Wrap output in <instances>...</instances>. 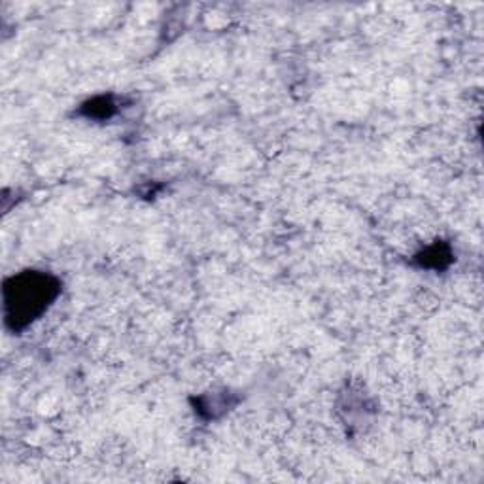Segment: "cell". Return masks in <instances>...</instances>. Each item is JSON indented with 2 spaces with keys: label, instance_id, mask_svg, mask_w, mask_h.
Returning a JSON list of instances; mask_svg holds the SVG:
<instances>
[{
  "label": "cell",
  "instance_id": "7a4b0ae2",
  "mask_svg": "<svg viewBox=\"0 0 484 484\" xmlns=\"http://www.w3.org/2000/svg\"><path fill=\"white\" fill-rule=\"evenodd\" d=\"M418 261L422 267H429V269H443L444 265L450 261V250L444 244H433L429 246L424 254L418 256Z\"/></svg>",
  "mask_w": 484,
  "mask_h": 484
},
{
  "label": "cell",
  "instance_id": "6da1fadb",
  "mask_svg": "<svg viewBox=\"0 0 484 484\" xmlns=\"http://www.w3.org/2000/svg\"><path fill=\"white\" fill-rule=\"evenodd\" d=\"M61 293V282L40 270H23L4 282V322L12 331H23L48 311Z\"/></svg>",
  "mask_w": 484,
  "mask_h": 484
},
{
  "label": "cell",
  "instance_id": "3957f363",
  "mask_svg": "<svg viewBox=\"0 0 484 484\" xmlns=\"http://www.w3.org/2000/svg\"><path fill=\"white\" fill-rule=\"evenodd\" d=\"M83 114L87 118L97 119H108L116 114V103L112 97H97L89 101L87 104H83Z\"/></svg>",
  "mask_w": 484,
  "mask_h": 484
}]
</instances>
